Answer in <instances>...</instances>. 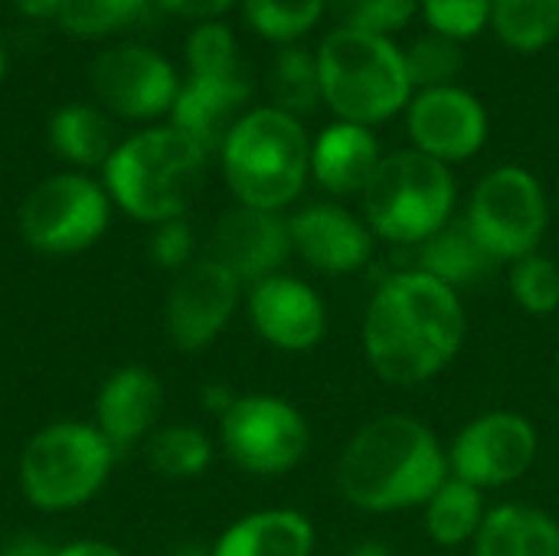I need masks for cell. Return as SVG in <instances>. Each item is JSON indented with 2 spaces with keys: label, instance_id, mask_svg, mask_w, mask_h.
<instances>
[{
  "label": "cell",
  "instance_id": "1",
  "mask_svg": "<svg viewBox=\"0 0 559 556\" xmlns=\"http://www.w3.org/2000/svg\"><path fill=\"white\" fill-rule=\"evenodd\" d=\"M465 328V305L455 288L419 269H403L373 292L360 344L383 383L419 387L459 357Z\"/></svg>",
  "mask_w": 559,
  "mask_h": 556
},
{
  "label": "cell",
  "instance_id": "2",
  "mask_svg": "<svg viewBox=\"0 0 559 556\" xmlns=\"http://www.w3.org/2000/svg\"><path fill=\"white\" fill-rule=\"evenodd\" d=\"M449 478V449L409 413L364 423L337 459V488L364 514L423 508Z\"/></svg>",
  "mask_w": 559,
  "mask_h": 556
},
{
  "label": "cell",
  "instance_id": "3",
  "mask_svg": "<svg viewBox=\"0 0 559 556\" xmlns=\"http://www.w3.org/2000/svg\"><path fill=\"white\" fill-rule=\"evenodd\" d=\"M206 151L174 125H151L118 141L102 167V187L121 213L138 223L160 226L183 220L203 170Z\"/></svg>",
  "mask_w": 559,
  "mask_h": 556
},
{
  "label": "cell",
  "instance_id": "4",
  "mask_svg": "<svg viewBox=\"0 0 559 556\" xmlns=\"http://www.w3.org/2000/svg\"><path fill=\"white\" fill-rule=\"evenodd\" d=\"M219 164L239 206L278 213L301 197L311 177V138L301 118L275 105L249 108L226 134Z\"/></svg>",
  "mask_w": 559,
  "mask_h": 556
},
{
  "label": "cell",
  "instance_id": "5",
  "mask_svg": "<svg viewBox=\"0 0 559 556\" xmlns=\"http://www.w3.org/2000/svg\"><path fill=\"white\" fill-rule=\"evenodd\" d=\"M314 56L321 102L337 115V121L373 128L406 111L413 82L406 75L403 49L390 36L334 26Z\"/></svg>",
  "mask_w": 559,
  "mask_h": 556
},
{
  "label": "cell",
  "instance_id": "6",
  "mask_svg": "<svg viewBox=\"0 0 559 556\" xmlns=\"http://www.w3.org/2000/svg\"><path fill=\"white\" fill-rule=\"evenodd\" d=\"M360 200L373 236L396 246H423L452 223L459 187L452 167L426 157L416 147H403L383 154Z\"/></svg>",
  "mask_w": 559,
  "mask_h": 556
},
{
  "label": "cell",
  "instance_id": "7",
  "mask_svg": "<svg viewBox=\"0 0 559 556\" xmlns=\"http://www.w3.org/2000/svg\"><path fill=\"white\" fill-rule=\"evenodd\" d=\"M118 452L92 423L59 419L29 436L20 456V492L43 514L85 508L115 469Z\"/></svg>",
  "mask_w": 559,
  "mask_h": 556
},
{
  "label": "cell",
  "instance_id": "8",
  "mask_svg": "<svg viewBox=\"0 0 559 556\" xmlns=\"http://www.w3.org/2000/svg\"><path fill=\"white\" fill-rule=\"evenodd\" d=\"M465 226L498 262H518L537 252L550 226V200L544 184L521 164L488 170L465 210Z\"/></svg>",
  "mask_w": 559,
  "mask_h": 556
},
{
  "label": "cell",
  "instance_id": "9",
  "mask_svg": "<svg viewBox=\"0 0 559 556\" xmlns=\"http://www.w3.org/2000/svg\"><path fill=\"white\" fill-rule=\"evenodd\" d=\"M219 446L246 475L278 478L305 462L311 429L295 403L272 393H246L219 416Z\"/></svg>",
  "mask_w": 559,
  "mask_h": 556
},
{
  "label": "cell",
  "instance_id": "10",
  "mask_svg": "<svg viewBox=\"0 0 559 556\" xmlns=\"http://www.w3.org/2000/svg\"><path fill=\"white\" fill-rule=\"evenodd\" d=\"M111 223L105 187L66 170L39 180L20 206V233L43 256H75L92 249Z\"/></svg>",
  "mask_w": 559,
  "mask_h": 556
},
{
  "label": "cell",
  "instance_id": "11",
  "mask_svg": "<svg viewBox=\"0 0 559 556\" xmlns=\"http://www.w3.org/2000/svg\"><path fill=\"white\" fill-rule=\"evenodd\" d=\"M540 452L537 426L514 410H491L462 426L449 446V475L478 492L521 482Z\"/></svg>",
  "mask_w": 559,
  "mask_h": 556
},
{
  "label": "cell",
  "instance_id": "12",
  "mask_svg": "<svg viewBox=\"0 0 559 556\" xmlns=\"http://www.w3.org/2000/svg\"><path fill=\"white\" fill-rule=\"evenodd\" d=\"M88 79L102 111L124 121H154L170 115L180 92L174 62L141 43H118L98 52Z\"/></svg>",
  "mask_w": 559,
  "mask_h": 556
},
{
  "label": "cell",
  "instance_id": "13",
  "mask_svg": "<svg viewBox=\"0 0 559 556\" xmlns=\"http://www.w3.org/2000/svg\"><path fill=\"white\" fill-rule=\"evenodd\" d=\"M242 282L210 256H197L183 272L174 275L167 295V338L177 351L197 354L210 347L239 308Z\"/></svg>",
  "mask_w": 559,
  "mask_h": 556
},
{
  "label": "cell",
  "instance_id": "14",
  "mask_svg": "<svg viewBox=\"0 0 559 556\" xmlns=\"http://www.w3.org/2000/svg\"><path fill=\"white\" fill-rule=\"evenodd\" d=\"M406 131L416 151L452 167L485 147L488 108L462 85L423 88L406 105Z\"/></svg>",
  "mask_w": 559,
  "mask_h": 556
},
{
  "label": "cell",
  "instance_id": "15",
  "mask_svg": "<svg viewBox=\"0 0 559 556\" xmlns=\"http://www.w3.org/2000/svg\"><path fill=\"white\" fill-rule=\"evenodd\" d=\"M249 321L255 334L285 354H308L328 334L324 298L295 275H272L249 288L246 298Z\"/></svg>",
  "mask_w": 559,
  "mask_h": 556
},
{
  "label": "cell",
  "instance_id": "16",
  "mask_svg": "<svg viewBox=\"0 0 559 556\" xmlns=\"http://www.w3.org/2000/svg\"><path fill=\"white\" fill-rule=\"evenodd\" d=\"M206 256L252 288L255 282L278 275L292 256L288 220L252 206H233L216 220Z\"/></svg>",
  "mask_w": 559,
  "mask_h": 556
},
{
  "label": "cell",
  "instance_id": "17",
  "mask_svg": "<svg viewBox=\"0 0 559 556\" xmlns=\"http://www.w3.org/2000/svg\"><path fill=\"white\" fill-rule=\"evenodd\" d=\"M292 252L321 275H350L373 259V229L341 203H308L288 216Z\"/></svg>",
  "mask_w": 559,
  "mask_h": 556
},
{
  "label": "cell",
  "instance_id": "18",
  "mask_svg": "<svg viewBox=\"0 0 559 556\" xmlns=\"http://www.w3.org/2000/svg\"><path fill=\"white\" fill-rule=\"evenodd\" d=\"M160 406H164L160 380L147 367L128 364L102 383L95 397V426L111 442L115 452H124L141 439H151Z\"/></svg>",
  "mask_w": 559,
  "mask_h": 556
},
{
  "label": "cell",
  "instance_id": "19",
  "mask_svg": "<svg viewBox=\"0 0 559 556\" xmlns=\"http://www.w3.org/2000/svg\"><path fill=\"white\" fill-rule=\"evenodd\" d=\"M249 98H252V85L246 75H229V79L187 75L170 108V125L190 134L210 154L223 147L226 134L246 115Z\"/></svg>",
  "mask_w": 559,
  "mask_h": 556
},
{
  "label": "cell",
  "instance_id": "20",
  "mask_svg": "<svg viewBox=\"0 0 559 556\" xmlns=\"http://www.w3.org/2000/svg\"><path fill=\"white\" fill-rule=\"evenodd\" d=\"M380 161L383 147L367 125L334 121L311 141V177L331 197H364Z\"/></svg>",
  "mask_w": 559,
  "mask_h": 556
},
{
  "label": "cell",
  "instance_id": "21",
  "mask_svg": "<svg viewBox=\"0 0 559 556\" xmlns=\"http://www.w3.org/2000/svg\"><path fill=\"white\" fill-rule=\"evenodd\" d=\"M314 524L292 508L252 511L233 521L206 556H311Z\"/></svg>",
  "mask_w": 559,
  "mask_h": 556
},
{
  "label": "cell",
  "instance_id": "22",
  "mask_svg": "<svg viewBox=\"0 0 559 556\" xmlns=\"http://www.w3.org/2000/svg\"><path fill=\"white\" fill-rule=\"evenodd\" d=\"M475 556H559V524L531 505H498L485 514Z\"/></svg>",
  "mask_w": 559,
  "mask_h": 556
},
{
  "label": "cell",
  "instance_id": "23",
  "mask_svg": "<svg viewBox=\"0 0 559 556\" xmlns=\"http://www.w3.org/2000/svg\"><path fill=\"white\" fill-rule=\"evenodd\" d=\"M419 249V272L439 279L449 288H465V285H478L485 282L495 269L498 259H491L485 252V246L472 236V229L465 226V220H452L445 229H439L436 236H429Z\"/></svg>",
  "mask_w": 559,
  "mask_h": 556
},
{
  "label": "cell",
  "instance_id": "24",
  "mask_svg": "<svg viewBox=\"0 0 559 556\" xmlns=\"http://www.w3.org/2000/svg\"><path fill=\"white\" fill-rule=\"evenodd\" d=\"M49 144L66 164H72L79 170L105 167V161L118 147L111 115L95 105H82V102L62 105L49 118Z\"/></svg>",
  "mask_w": 559,
  "mask_h": 556
},
{
  "label": "cell",
  "instance_id": "25",
  "mask_svg": "<svg viewBox=\"0 0 559 556\" xmlns=\"http://www.w3.org/2000/svg\"><path fill=\"white\" fill-rule=\"evenodd\" d=\"M485 514H488L485 492H478L475 485L459 482L452 475L423 505L426 534L439 547H462V544L475 541L478 531H481V524H485Z\"/></svg>",
  "mask_w": 559,
  "mask_h": 556
},
{
  "label": "cell",
  "instance_id": "26",
  "mask_svg": "<svg viewBox=\"0 0 559 556\" xmlns=\"http://www.w3.org/2000/svg\"><path fill=\"white\" fill-rule=\"evenodd\" d=\"M491 26L514 52H540L559 36V0H491Z\"/></svg>",
  "mask_w": 559,
  "mask_h": 556
},
{
  "label": "cell",
  "instance_id": "27",
  "mask_svg": "<svg viewBox=\"0 0 559 556\" xmlns=\"http://www.w3.org/2000/svg\"><path fill=\"white\" fill-rule=\"evenodd\" d=\"M147 465L170 482L200 478L213 462V442L197 426H164L154 429L144 446Z\"/></svg>",
  "mask_w": 559,
  "mask_h": 556
},
{
  "label": "cell",
  "instance_id": "28",
  "mask_svg": "<svg viewBox=\"0 0 559 556\" xmlns=\"http://www.w3.org/2000/svg\"><path fill=\"white\" fill-rule=\"evenodd\" d=\"M269 88H272V105L301 118L308 111H314V105L321 102V79H318V56L298 43L282 46L275 62H272V75H269Z\"/></svg>",
  "mask_w": 559,
  "mask_h": 556
},
{
  "label": "cell",
  "instance_id": "29",
  "mask_svg": "<svg viewBox=\"0 0 559 556\" xmlns=\"http://www.w3.org/2000/svg\"><path fill=\"white\" fill-rule=\"evenodd\" d=\"M328 0H242L246 23L269 43L292 46L324 16Z\"/></svg>",
  "mask_w": 559,
  "mask_h": 556
},
{
  "label": "cell",
  "instance_id": "30",
  "mask_svg": "<svg viewBox=\"0 0 559 556\" xmlns=\"http://www.w3.org/2000/svg\"><path fill=\"white\" fill-rule=\"evenodd\" d=\"M154 0H62L56 23L69 36H108L118 33L131 23H138Z\"/></svg>",
  "mask_w": 559,
  "mask_h": 556
},
{
  "label": "cell",
  "instance_id": "31",
  "mask_svg": "<svg viewBox=\"0 0 559 556\" xmlns=\"http://www.w3.org/2000/svg\"><path fill=\"white\" fill-rule=\"evenodd\" d=\"M187 69L190 75H210V79L246 75L233 29L219 20L197 23L193 33L187 36Z\"/></svg>",
  "mask_w": 559,
  "mask_h": 556
},
{
  "label": "cell",
  "instance_id": "32",
  "mask_svg": "<svg viewBox=\"0 0 559 556\" xmlns=\"http://www.w3.org/2000/svg\"><path fill=\"white\" fill-rule=\"evenodd\" d=\"M462 59H465L462 46L439 33H426L403 49V62H406V75L413 82V92L455 85V75L462 72Z\"/></svg>",
  "mask_w": 559,
  "mask_h": 556
},
{
  "label": "cell",
  "instance_id": "33",
  "mask_svg": "<svg viewBox=\"0 0 559 556\" xmlns=\"http://www.w3.org/2000/svg\"><path fill=\"white\" fill-rule=\"evenodd\" d=\"M508 288L521 311L547 318L559 308V265L544 252H531L511 262Z\"/></svg>",
  "mask_w": 559,
  "mask_h": 556
},
{
  "label": "cell",
  "instance_id": "34",
  "mask_svg": "<svg viewBox=\"0 0 559 556\" xmlns=\"http://www.w3.org/2000/svg\"><path fill=\"white\" fill-rule=\"evenodd\" d=\"M328 10L344 29L390 36L419 13V0H328Z\"/></svg>",
  "mask_w": 559,
  "mask_h": 556
},
{
  "label": "cell",
  "instance_id": "35",
  "mask_svg": "<svg viewBox=\"0 0 559 556\" xmlns=\"http://www.w3.org/2000/svg\"><path fill=\"white\" fill-rule=\"evenodd\" d=\"M419 13L429 33L445 39H472L491 26V0H419Z\"/></svg>",
  "mask_w": 559,
  "mask_h": 556
},
{
  "label": "cell",
  "instance_id": "36",
  "mask_svg": "<svg viewBox=\"0 0 559 556\" xmlns=\"http://www.w3.org/2000/svg\"><path fill=\"white\" fill-rule=\"evenodd\" d=\"M151 259L164 269V272H183L193 259H197V236L190 229L187 220H170L154 226L151 242H147Z\"/></svg>",
  "mask_w": 559,
  "mask_h": 556
},
{
  "label": "cell",
  "instance_id": "37",
  "mask_svg": "<svg viewBox=\"0 0 559 556\" xmlns=\"http://www.w3.org/2000/svg\"><path fill=\"white\" fill-rule=\"evenodd\" d=\"M154 3L160 10H167V13H177V16L206 23V20H219L223 13H229L242 0H154Z\"/></svg>",
  "mask_w": 559,
  "mask_h": 556
},
{
  "label": "cell",
  "instance_id": "38",
  "mask_svg": "<svg viewBox=\"0 0 559 556\" xmlns=\"http://www.w3.org/2000/svg\"><path fill=\"white\" fill-rule=\"evenodd\" d=\"M0 556H56V547H49L46 541H39L33 534H20L0 547Z\"/></svg>",
  "mask_w": 559,
  "mask_h": 556
},
{
  "label": "cell",
  "instance_id": "39",
  "mask_svg": "<svg viewBox=\"0 0 559 556\" xmlns=\"http://www.w3.org/2000/svg\"><path fill=\"white\" fill-rule=\"evenodd\" d=\"M56 556H128L124 551H118L115 544L105 541H75L66 547H56Z\"/></svg>",
  "mask_w": 559,
  "mask_h": 556
},
{
  "label": "cell",
  "instance_id": "40",
  "mask_svg": "<svg viewBox=\"0 0 559 556\" xmlns=\"http://www.w3.org/2000/svg\"><path fill=\"white\" fill-rule=\"evenodd\" d=\"M13 7H16L23 16H29V20H49V16L56 20L62 0H13Z\"/></svg>",
  "mask_w": 559,
  "mask_h": 556
},
{
  "label": "cell",
  "instance_id": "41",
  "mask_svg": "<svg viewBox=\"0 0 559 556\" xmlns=\"http://www.w3.org/2000/svg\"><path fill=\"white\" fill-rule=\"evenodd\" d=\"M233 400H236V397H233L226 387H206V390H203V406H206L210 413H216V416H223V413L233 406Z\"/></svg>",
  "mask_w": 559,
  "mask_h": 556
},
{
  "label": "cell",
  "instance_id": "42",
  "mask_svg": "<svg viewBox=\"0 0 559 556\" xmlns=\"http://www.w3.org/2000/svg\"><path fill=\"white\" fill-rule=\"evenodd\" d=\"M344 556H393V551L386 544H380V541H360V544L347 547Z\"/></svg>",
  "mask_w": 559,
  "mask_h": 556
},
{
  "label": "cell",
  "instance_id": "43",
  "mask_svg": "<svg viewBox=\"0 0 559 556\" xmlns=\"http://www.w3.org/2000/svg\"><path fill=\"white\" fill-rule=\"evenodd\" d=\"M7 75V46H3V36H0V82Z\"/></svg>",
  "mask_w": 559,
  "mask_h": 556
},
{
  "label": "cell",
  "instance_id": "44",
  "mask_svg": "<svg viewBox=\"0 0 559 556\" xmlns=\"http://www.w3.org/2000/svg\"><path fill=\"white\" fill-rule=\"evenodd\" d=\"M170 556H206V554H200V551H180V554H170Z\"/></svg>",
  "mask_w": 559,
  "mask_h": 556
},
{
  "label": "cell",
  "instance_id": "45",
  "mask_svg": "<svg viewBox=\"0 0 559 556\" xmlns=\"http://www.w3.org/2000/svg\"><path fill=\"white\" fill-rule=\"evenodd\" d=\"M557 390H559V354H557Z\"/></svg>",
  "mask_w": 559,
  "mask_h": 556
}]
</instances>
